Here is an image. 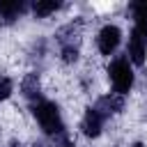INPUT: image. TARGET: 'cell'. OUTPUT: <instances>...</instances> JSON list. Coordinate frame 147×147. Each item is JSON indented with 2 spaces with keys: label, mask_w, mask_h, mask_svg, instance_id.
Instances as JSON below:
<instances>
[{
  "label": "cell",
  "mask_w": 147,
  "mask_h": 147,
  "mask_svg": "<svg viewBox=\"0 0 147 147\" xmlns=\"http://www.w3.org/2000/svg\"><path fill=\"white\" fill-rule=\"evenodd\" d=\"M101 124H103V117H101L94 108H87V113H85V117H83V122H80L83 133L90 136V138H96V136L101 133Z\"/></svg>",
  "instance_id": "obj_5"
},
{
  "label": "cell",
  "mask_w": 147,
  "mask_h": 147,
  "mask_svg": "<svg viewBox=\"0 0 147 147\" xmlns=\"http://www.w3.org/2000/svg\"><path fill=\"white\" fill-rule=\"evenodd\" d=\"M25 9V5L23 2H0V16L9 23V21H14V18H18V14Z\"/></svg>",
  "instance_id": "obj_9"
},
{
  "label": "cell",
  "mask_w": 147,
  "mask_h": 147,
  "mask_svg": "<svg viewBox=\"0 0 147 147\" xmlns=\"http://www.w3.org/2000/svg\"><path fill=\"white\" fill-rule=\"evenodd\" d=\"M55 9H60V2H34V5H32V11H34V16H39V18H46V16H51Z\"/></svg>",
  "instance_id": "obj_10"
},
{
  "label": "cell",
  "mask_w": 147,
  "mask_h": 147,
  "mask_svg": "<svg viewBox=\"0 0 147 147\" xmlns=\"http://www.w3.org/2000/svg\"><path fill=\"white\" fill-rule=\"evenodd\" d=\"M126 53H129L133 64H142L145 62V53H147V37H142L138 30H133L131 37H129V51Z\"/></svg>",
  "instance_id": "obj_4"
},
{
  "label": "cell",
  "mask_w": 147,
  "mask_h": 147,
  "mask_svg": "<svg viewBox=\"0 0 147 147\" xmlns=\"http://www.w3.org/2000/svg\"><path fill=\"white\" fill-rule=\"evenodd\" d=\"M124 108V99L117 94V96H101L99 101H96V106H94V110L101 115V117H106V115H110V113H119Z\"/></svg>",
  "instance_id": "obj_6"
},
{
  "label": "cell",
  "mask_w": 147,
  "mask_h": 147,
  "mask_svg": "<svg viewBox=\"0 0 147 147\" xmlns=\"http://www.w3.org/2000/svg\"><path fill=\"white\" fill-rule=\"evenodd\" d=\"M108 76H110L113 87H115V92H117L119 96L126 94V92L131 90V85H133V71H131V64H129L126 57L113 60V64L108 67Z\"/></svg>",
  "instance_id": "obj_2"
},
{
  "label": "cell",
  "mask_w": 147,
  "mask_h": 147,
  "mask_svg": "<svg viewBox=\"0 0 147 147\" xmlns=\"http://www.w3.org/2000/svg\"><path fill=\"white\" fill-rule=\"evenodd\" d=\"M34 147H55V145H46V142H34Z\"/></svg>",
  "instance_id": "obj_13"
},
{
  "label": "cell",
  "mask_w": 147,
  "mask_h": 147,
  "mask_svg": "<svg viewBox=\"0 0 147 147\" xmlns=\"http://www.w3.org/2000/svg\"><path fill=\"white\" fill-rule=\"evenodd\" d=\"M11 147H21V145H18V142H14V145H11Z\"/></svg>",
  "instance_id": "obj_15"
},
{
  "label": "cell",
  "mask_w": 147,
  "mask_h": 147,
  "mask_svg": "<svg viewBox=\"0 0 147 147\" xmlns=\"http://www.w3.org/2000/svg\"><path fill=\"white\" fill-rule=\"evenodd\" d=\"M119 37H122V32H119L117 25H103L101 32H99V39H96L99 41V51L103 55L115 53V48L119 46Z\"/></svg>",
  "instance_id": "obj_3"
},
{
  "label": "cell",
  "mask_w": 147,
  "mask_h": 147,
  "mask_svg": "<svg viewBox=\"0 0 147 147\" xmlns=\"http://www.w3.org/2000/svg\"><path fill=\"white\" fill-rule=\"evenodd\" d=\"M32 113L39 119L44 133H48V136H62L64 124H62V117H60V108L53 101H44V99L37 101L34 108H32Z\"/></svg>",
  "instance_id": "obj_1"
},
{
  "label": "cell",
  "mask_w": 147,
  "mask_h": 147,
  "mask_svg": "<svg viewBox=\"0 0 147 147\" xmlns=\"http://www.w3.org/2000/svg\"><path fill=\"white\" fill-rule=\"evenodd\" d=\"M133 147H142V145H140V142H136V145H133Z\"/></svg>",
  "instance_id": "obj_14"
},
{
  "label": "cell",
  "mask_w": 147,
  "mask_h": 147,
  "mask_svg": "<svg viewBox=\"0 0 147 147\" xmlns=\"http://www.w3.org/2000/svg\"><path fill=\"white\" fill-rule=\"evenodd\" d=\"M131 11H133V18H136V28L133 30H138L142 37H147V0L133 2Z\"/></svg>",
  "instance_id": "obj_7"
},
{
  "label": "cell",
  "mask_w": 147,
  "mask_h": 147,
  "mask_svg": "<svg viewBox=\"0 0 147 147\" xmlns=\"http://www.w3.org/2000/svg\"><path fill=\"white\" fill-rule=\"evenodd\" d=\"M11 90H14V83L9 78H0V101H5L11 94Z\"/></svg>",
  "instance_id": "obj_11"
},
{
  "label": "cell",
  "mask_w": 147,
  "mask_h": 147,
  "mask_svg": "<svg viewBox=\"0 0 147 147\" xmlns=\"http://www.w3.org/2000/svg\"><path fill=\"white\" fill-rule=\"evenodd\" d=\"M21 90H23V94H25L28 99L41 101V85H39V76H37V74H28V76L23 78V83H21Z\"/></svg>",
  "instance_id": "obj_8"
},
{
  "label": "cell",
  "mask_w": 147,
  "mask_h": 147,
  "mask_svg": "<svg viewBox=\"0 0 147 147\" xmlns=\"http://www.w3.org/2000/svg\"><path fill=\"white\" fill-rule=\"evenodd\" d=\"M78 57V48H62V60L64 62H76Z\"/></svg>",
  "instance_id": "obj_12"
}]
</instances>
